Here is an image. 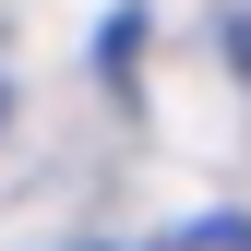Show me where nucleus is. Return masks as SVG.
I'll use <instances>...</instances> for the list:
<instances>
[{
  "label": "nucleus",
  "instance_id": "2",
  "mask_svg": "<svg viewBox=\"0 0 251 251\" xmlns=\"http://www.w3.org/2000/svg\"><path fill=\"white\" fill-rule=\"evenodd\" d=\"M0 108H12V84H0Z\"/></svg>",
  "mask_w": 251,
  "mask_h": 251
},
{
  "label": "nucleus",
  "instance_id": "1",
  "mask_svg": "<svg viewBox=\"0 0 251 251\" xmlns=\"http://www.w3.org/2000/svg\"><path fill=\"white\" fill-rule=\"evenodd\" d=\"M155 251H251V227H239V215H192V227H168Z\"/></svg>",
  "mask_w": 251,
  "mask_h": 251
}]
</instances>
